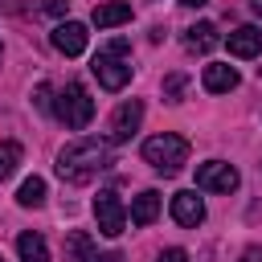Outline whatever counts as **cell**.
I'll use <instances>...</instances> for the list:
<instances>
[{
  "mask_svg": "<svg viewBox=\"0 0 262 262\" xmlns=\"http://www.w3.org/2000/svg\"><path fill=\"white\" fill-rule=\"evenodd\" d=\"M94 221H98V233H102V237H119V233L127 229V209H123L119 192L102 188V192L94 196Z\"/></svg>",
  "mask_w": 262,
  "mask_h": 262,
  "instance_id": "obj_4",
  "label": "cell"
},
{
  "mask_svg": "<svg viewBox=\"0 0 262 262\" xmlns=\"http://www.w3.org/2000/svg\"><path fill=\"white\" fill-rule=\"evenodd\" d=\"M250 12H254V16H262V0H250Z\"/></svg>",
  "mask_w": 262,
  "mask_h": 262,
  "instance_id": "obj_24",
  "label": "cell"
},
{
  "mask_svg": "<svg viewBox=\"0 0 262 262\" xmlns=\"http://www.w3.org/2000/svg\"><path fill=\"white\" fill-rule=\"evenodd\" d=\"M201 82H205V90L209 94H229V90H237V70L233 66H221V61H213V66H205V74H201Z\"/></svg>",
  "mask_w": 262,
  "mask_h": 262,
  "instance_id": "obj_11",
  "label": "cell"
},
{
  "mask_svg": "<svg viewBox=\"0 0 262 262\" xmlns=\"http://www.w3.org/2000/svg\"><path fill=\"white\" fill-rule=\"evenodd\" d=\"M127 20H131V4H127V0H106V4L94 8V25H98V29H119V25H127Z\"/></svg>",
  "mask_w": 262,
  "mask_h": 262,
  "instance_id": "obj_13",
  "label": "cell"
},
{
  "mask_svg": "<svg viewBox=\"0 0 262 262\" xmlns=\"http://www.w3.org/2000/svg\"><path fill=\"white\" fill-rule=\"evenodd\" d=\"M180 4H188V8H201V4H205V0H180Z\"/></svg>",
  "mask_w": 262,
  "mask_h": 262,
  "instance_id": "obj_25",
  "label": "cell"
},
{
  "mask_svg": "<svg viewBox=\"0 0 262 262\" xmlns=\"http://www.w3.org/2000/svg\"><path fill=\"white\" fill-rule=\"evenodd\" d=\"M53 49L57 53H66V57H78V53H86V41H90V33H86V25L82 20H61L57 29H53Z\"/></svg>",
  "mask_w": 262,
  "mask_h": 262,
  "instance_id": "obj_8",
  "label": "cell"
},
{
  "mask_svg": "<svg viewBox=\"0 0 262 262\" xmlns=\"http://www.w3.org/2000/svg\"><path fill=\"white\" fill-rule=\"evenodd\" d=\"M242 262H262V246H246L242 250Z\"/></svg>",
  "mask_w": 262,
  "mask_h": 262,
  "instance_id": "obj_23",
  "label": "cell"
},
{
  "mask_svg": "<svg viewBox=\"0 0 262 262\" xmlns=\"http://www.w3.org/2000/svg\"><path fill=\"white\" fill-rule=\"evenodd\" d=\"M143 160H147L156 172H164V176H176V172L188 164V139H184V135H172V131H164V135H151V139L143 143Z\"/></svg>",
  "mask_w": 262,
  "mask_h": 262,
  "instance_id": "obj_2",
  "label": "cell"
},
{
  "mask_svg": "<svg viewBox=\"0 0 262 262\" xmlns=\"http://www.w3.org/2000/svg\"><path fill=\"white\" fill-rule=\"evenodd\" d=\"M217 41H221V37H217V25H209V20H196V25L184 29V45H188L192 53H209Z\"/></svg>",
  "mask_w": 262,
  "mask_h": 262,
  "instance_id": "obj_14",
  "label": "cell"
},
{
  "mask_svg": "<svg viewBox=\"0 0 262 262\" xmlns=\"http://www.w3.org/2000/svg\"><path fill=\"white\" fill-rule=\"evenodd\" d=\"M90 70H94V78H98V86H102V90H123V86L131 82V66H127L119 53H111V49L94 53Z\"/></svg>",
  "mask_w": 262,
  "mask_h": 262,
  "instance_id": "obj_5",
  "label": "cell"
},
{
  "mask_svg": "<svg viewBox=\"0 0 262 262\" xmlns=\"http://www.w3.org/2000/svg\"><path fill=\"white\" fill-rule=\"evenodd\" d=\"M180 90H184V74H172V78L164 82V94H168V98L176 102V94H180Z\"/></svg>",
  "mask_w": 262,
  "mask_h": 262,
  "instance_id": "obj_19",
  "label": "cell"
},
{
  "mask_svg": "<svg viewBox=\"0 0 262 262\" xmlns=\"http://www.w3.org/2000/svg\"><path fill=\"white\" fill-rule=\"evenodd\" d=\"M156 217H160V192L156 188H143L131 201V225H151Z\"/></svg>",
  "mask_w": 262,
  "mask_h": 262,
  "instance_id": "obj_15",
  "label": "cell"
},
{
  "mask_svg": "<svg viewBox=\"0 0 262 262\" xmlns=\"http://www.w3.org/2000/svg\"><path fill=\"white\" fill-rule=\"evenodd\" d=\"M33 102H37L41 111H49V106H53V98H49V82H41V86H37V98H33Z\"/></svg>",
  "mask_w": 262,
  "mask_h": 262,
  "instance_id": "obj_21",
  "label": "cell"
},
{
  "mask_svg": "<svg viewBox=\"0 0 262 262\" xmlns=\"http://www.w3.org/2000/svg\"><path fill=\"white\" fill-rule=\"evenodd\" d=\"M102 168H111V143L106 139H74L57 151V176L70 184H86Z\"/></svg>",
  "mask_w": 262,
  "mask_h": 262,
  "instance_id": "obj_1",
  "label": "cell"
},
{
  "mask_svg": "<svg viewBox=\"0 0 262 262\" xmlns=\"http://www.w3.org/2000/svg\"><path fill=\"white\" fill-rule=\"evenodd\" d=\"M20 156H25V151H20V143H16V139H4V143H0V180H8V176L16 172Z\"/></svg>",
  "mask_w": 262,
  "mask_h": 262,
  "instance_id": "obj_18",
  "label": "cell"
},
{
  "mask_svg": "<svg viewBox=\"0 0 262 262\" xmlns=\"http://www.w3.org/2000/svg\"><path fill=\"white\" fill-rule=\"evenodd\" d=\"M53 115H57L70 131L90 127V119H94V98H90V90H86L82 82H66V90H61V98H57Z\"/></svg>",
  "mask_w": 262,
  "mask_h": 262,
  "instance_id": "obj_3",
  "label": "cell"
},
{
  "mask_svg": "<svg viewBox=\"0 0 262 262\" xmlns=\"http://www.w3.org/2000/svg\"><path fill=\"white\" fill-rule=\"evenodd\" d=\"M139 123H143V102H139V98H127V102H119V111L111 115V143H123V139H131V135L139 131Z\"/></svg>",
  "mask_w": 262,
  "mask_h": 262,
  "instance_id": "obj_7",
  "label": "cell"
},
{
  "mask_svg": "<svg viewBox=\"0 0 262 262\" xmlns=\"http://www.w3.org/2000/svg\"><path fill=\"white\" fill-rule=\"evenodd\" d=\"M16 254H20V262H49V246H45V237L33 233V229L16 237Z\"/></svg>",
  "mask_w": 262,
  "mask_h": 262,
  "instance_id": "obj_16",
  "label": "cell"
},
{
  "mask_svg": "<svg viewBox=\"0 0 262 262\" xmlns=\"http://www.w3.org/2000/svg\"><path fill=\"white\" fill-rule=\"evenodd\" d=\"M0 262H4V258H0Z\"/></svg>",
  "mask_w": 262,
  "mask_h": 262,
  "instance_id": "obj_26",
  "label": "cell"
},
{
  "mask_svg": "<svg viewBox=\"0 0 262 262\" xmlns=\"http://www.w3.org/2000/svg\"><path fill=\"white\" fill-rule=\"evenodd\" d=\"M237 184H242V176L225 160H205L196 168V188H205V192H233Z\"/></svg>",
  "mask_w": 262,
  "mask_h": 262,
  "instance_id": "obj_6",
  "label": "cell"
},
{
  "mask_svg": "<svg viewBox=\"0 0 262 262\" xmlns=\"http://www.w3.org/2000/svg\"><path fill=\"white\" fill-rule=\"evenodd\" d=\"M225 45H229L233 57H254V53L262 49V33H258L254 25H242V29H233V33L225 37Z\"/></svg>",
  "mask_w": 262,
  "mask_h": 262,
  "instance_id": "obj_12",
  "label": "cell"
},
{
  "mask_svg": "<svg viewBox=\"0 0 262 262\" xmlns=\"http://www.w3.org/2000/svg\"><path fill=\"white\" fill-rule=\"evenodd\" d=\"M66 4H70V0H45L41 12H53V16H57V12H66Z\"/></svg>",
  "mask_w": 262,
  "mask_h": 262,
  "instance_id": "obj_22",
  "label": "cell"
},
{
  "mask_svg": "<svg viewBox=\"0 0 262 262\" xmlns=\"http://www.w3.org/2000/svg\"><path fill=\"white\" fill-rule=\"evenodd\" d=\"M66 254H70V262H119V254H98L90 233H82V229L66 237Z\"/></svg>",
  "mask_w": 262,
  "mask_h": 262,
  "instance_id": "obj_10",
  "label": "cell"
},
{
  "mask_svg": "<svg viewBox=\"0 0 262 262\" xmlns=\"http://www.w3.org/2000/svg\"><path fill=\"white\" fill-rule=\"evenodd\" d=\"M156 262H188V254H184L180 246H168V250H164V254H160Z\"/></svg>",
  "mask_w": 262,
  "mask_h": 262,
  "instance_id": "obj_20",
  "label": "cell"
},
{
  "mask_svg": "<svg viewBox=\"0 0 262 262\" xmlns=\"http://www.w3.org/2000/svg\"><path fill=\"white\" fill-rule=\"evenodd\" d=\"M172 221L184 225V229H196V225L205 221V201H201L192 188L176 192V196H172Z\"/></svg>",
  "mask_w": 262,
  "mask_h": 262,
  "instance_id": "obj_9",
  "label": "cell"
},
{
  "mask_svg": "<svg viewBox=\"0 0 262 262\" xmlns=\"http://www.w3.org/2000/svg\"><path fill=\"white\" fill-rule=\"evenodd\" d=\"M16 205H20V209H41V205H45V180H41V176H29V180L16 188Z\"/></svg>",
  "mask_w": 262,
  "mask_h": 262,
  "instance_id": "obj_17",
  "label": "cell"
}]
</instances>
